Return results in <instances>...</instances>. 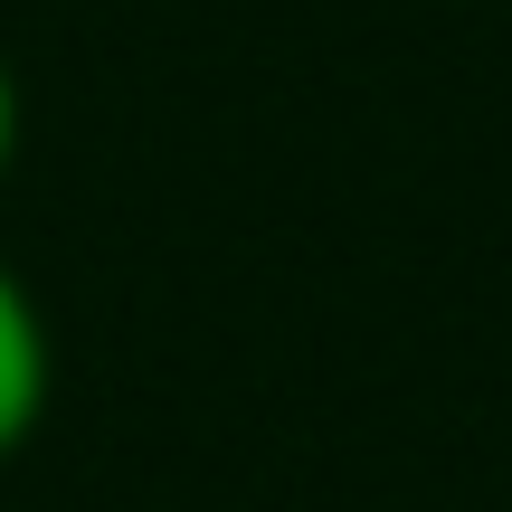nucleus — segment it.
<instances>
[{
  "mask_svg": "<svg viewBox=\"0 0 512 512\" xmlns=\"http://www.w3.org/2000/svg\"><path fill=\"white\" fill-rule=\"evenodd\" d=\"M48 313H38V294L10 275V256H0V465L19 456V446L38 437V418H48Z\"/></svg>",
  "mask_w": 512,
  "mask_h": 512,
  "instance_id": "1",
  "label": "nucleus"
},
{
  "mask_svg": "<svg viewBox=\"0 0 512 512\" xmlns=\"http://www.w3.org/2000/svg\"><path fill=\"white\" fill-rule=\"evenodd\" d=\"M10 152H19V86H10V67H0V171H10Z\"/></svg>",
  "mask_w": 512,
  "mask_h": 512,
  "instance_id": "2",
  "label": "nucleus"
}]
</instances>
